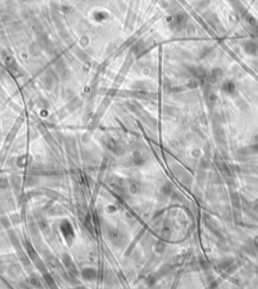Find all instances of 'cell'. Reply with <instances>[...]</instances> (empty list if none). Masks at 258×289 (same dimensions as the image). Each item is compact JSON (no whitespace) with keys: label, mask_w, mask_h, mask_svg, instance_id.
<instances>
[{"label":"cell","mask_w":258,"mask_h":289,"mask_svg":"<svg viewBox=\"0 0 258 289\" xmlns=\"http://www.w3.org/2000/svg\"><path fill=\"white\" fill-rule=\"evenodd\" d=\"M245 51L248 53V54L254 55L258 52V47L257 45H255L254 43H247L245 45Z\"/></svg>","instance_id":"cell-1"},{"label":"cell","mask_w":258,"mask_h":289,"mask_svg":"<svg viewBox=\"0 0 258 289\" xmlns=\"http://www.w3.org/2000/svg\"><path fill=\"white\" fill-rule=\"evenodd\" d=\"M223 88H224V90L226 91L227 93H233L234 91H235V84L233 83V82H226V83L224 84V86H223Z\"/></svg>","instance_id":"cell-2"},{"label":"cell","mask_w":258,"mask_h":289,"mask_svg":"<svg viewBox=\"0 0 258 289\" xmlns=\"http://www.w3.org/2000/svg\"><path fill=\"white\" fill-rule=\"evenodd\" d=\"M233 263V259H224V260L219 262V266L222 268V269H225V268H228L231 264Z\"/></svg>","instance_id":"cell-3"},{"label":"cell","mask_w":258,"mask_h":289,"mask_svg":"<svg viewBox=\"0 0 258 289\" xmlns=\"http://www.w3.org/2000/svg\"><path fill=\"white\" fill-rule=\"evenodd\" d=\"M221 76H222V71L220 70V69L213 70L212 73H211V77H212V79H213L214 81L218 80V79L221 77Z\"/></svg>","instance_id":"cell-4"}]
</instances>
